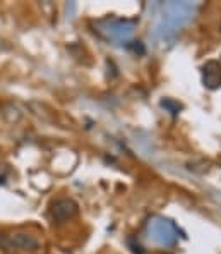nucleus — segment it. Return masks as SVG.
I'll return each mask as SVG.
<instances>
[{"mask_svg":"<svg viewBox=\"0 0 221 254\" xmlns=\"http://www.w3.org/2000/svg\"><path fill=\"white\" fill-rule=\"evenodd\" d=\"M41 246L40 239L29 232H12L0 235V249L7 254L35 253Z\"/></svg>","mask_w":221,"mask_h":254,"instance_id":"f257e3e1","label":"nucleus"},{"mask_svg":"<svg viewBox=\"0 0 221 254\" xmlns=\"http://www.w3.org/2000/svg\"><path fill=\"white\" fill-rule=\"evenodd\" d=\"M79 208H77V203L74 199H69V197H60L57 199L50 208V216L54 220V223H65L69 220H72L74 216L77 215Z\"/></svg>","mask_w":221,"mask_h":254,"instance_id":"f03ea898","label":"nucleus"}]
</instances>
